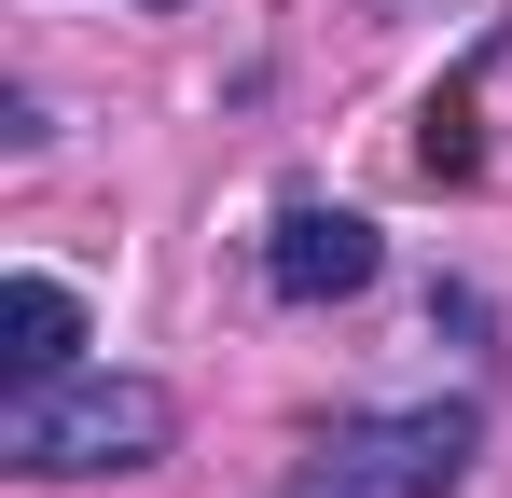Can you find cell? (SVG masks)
Segmentation results:
<instances>
[{
    "instance_id": "6da1fadb",
    "label": "cell",
    "mask_w": 512,
    "mask_h": 498,
    "mask_svg": "<svg viewBox=\"0 0 512 498\" xmlns=\"http://www.w3.org/2000/svg\"><path fill=\"white\" fill-rule=\"evenodd\" d=\"M167 429H180V402L153 374H42V388L0 402V457L42 471V485H84V471H153Z\"/></svg>"
},
{
    "instance_id": "7a4b0ae2",
    "label": "cell",
    "mask_w": 512,
    "mask_h": 498,
    "mask_svg": "<svg viewBox=\"0 0 512 498\" xmlns=\"http://www.w3.org/2000/svg\"><path fill=\"white\" fill-rule=\"evenodd\" d=\"M471 457H485V415L471 402H402V415H346L333 443L305 457L291 498H443Z\"/></svg>"
},
{
    "instance_id": "3957f363",
    "label": "cell",
    "mask_w": 512,
    "mask_h": 498,
    "mask_svg": "<svg viewBox=\"0 0 512 498\" xmlns=\"http://www.w3.org/2000/svg\"><path fill=\"white\" fill-rule=\"evenodd\" d=\"M374 263H388V236H374L360 208H277L263 291H277V305H346V291H374Z\"/></svg>"
},
{
    "instance_id": "277c9868",
    "label": "cell",
    "mask_w": 512,
    "mask_h": 498,
    "mask_svg": "<svg viewBox=\"0 0 512 498\" xmlns=\"http://www.w3.org/2000/svg\"><path fill=\"white\" fill-rule=\"evenodd\" d=\"M70 346H84V305L56 291V277H14V388H42V374H70Z\"/></svg>"
},
{
    "instance_id": "5b68a950",
    "label": "cell",
    "mask_w": 512,
    "mask_h": 498,
    "mask_svg": "<svg viewBox=\"0 0 512 498\" xmlns=\"http://www.w3.org/2000/svg\"><path fill=\"white\" fill-rule=\"evenodd\" d=\"M153 14H180V0H153Z\"/></svg>"
}]
</instances>
